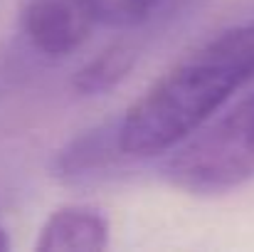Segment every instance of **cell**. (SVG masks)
I'll return each instance as SVG.
<instances>
[{
  "label": "cell",
  "instance_id": "cell-3",
  "mask_svg": "<svg viewBox=\"0 0 254 252\" xmlns=\"http://www.w3.org/2000/svg\"><path fill=\"white\" fill-rule=\"evenodd\" d=\"M99 20V0H27L22 35L37 55L57 60L77 52Z\"/></svg>",
  "mask_w": 254,
  "mask_h": 252
},
{
  "label": "cell",
  "instance_id": "cell-7",
  "mask_svg": "<svg viewBox=\"0 0 254 252\" xmlns=\"http://www.w3.org/2000/svg\"><path fill=\"white\" fill-rule=\"evenodd\" d=\"M156 5L158 0H99L101 20L111 27H128V30L143 27L151 20Z\"/></svg>",
  "mask_w": 254,
  "mask_h": 252
},
{
  "label": "cell",
  "instance_id": "cell-6",
  "mask_svg": "<svg viewBox=\"0 0 254 252\" xmlns=\"http://www.w3.org/2000/svg\"><path fill=\"white\" fill-rule=\"evenodd\" d=\"M141 57V42L138 40H119L101 50L94 60H89L84 67L74 75V89L82 96H99L124 82L131 70L136 67Z\"/></svg>",
  "mask_w": 254,
  "mask_h": 252
},
{
  "label": "cell",
  "instance_id": "cell-8",
  "mask_svg": "<svg viewBox=\"0 0 254 252\" xmlns=\"http://www.w3.org/2000/svg\"><path fill=\"white\" fill-rule=\"evenodd\" d=\"M205 2L207 0H158L151 20L143 27H138V32L146 37H161L173 27H178L183 20L192 17Z\"/></svg>",
  "mask_w": 254,
  "mask_h": 252
},
{
  "label": "cell",
  "instance_id": "cell-9",
  "mask_svg": "<svg viewBox=\"0 0 254 252\" xmlns=\"http://www.w3.org/2000/svg\"><path fill=\"white\" fill-rule=\"evenodd\" d=\"M5 250H10V238H7V233L0 228V252H5Z\"/></svg>",
  "mask_w": 254,
  "mask_h": 252
},
{
  "label": "cell",
  "instance_id": "cell-5",
  "mask_svg": "<svg viewBox=\"0 0 254 252\" xmlns=\"http://www.w3.org/2000/svg\"><path fill=\"white\" fill-rule=\"evenodd\" d=\"M111 223L94 205L57 208L42 225L37 252H99L109 248Z\"/></svg>",
  "mask_w": 254,
  "mask_h": 252
},
{
  "label": "cell",
  "instance_id": "cell-2",
  "mask_svg": "<svg viewBox=\"0 0 254 252\" xmlns=\"http://www.w3.org/2000/svg\"><path fill=\"white\" fill-rule=\"evenodd\" d=\"M163 178L192 195L230 193L254 178V91L175 146Z\"/></svg>",
  "mask_w": 254,
  "mask_h": 252
},
{
  "label": "cell",
  "instance_id": "cell-4",
  "mask_svg": "<svg viewBox=\"0 0 254 252\" xmlns=\"http://www.w3.org/2000/svg\"><path fill=\"white\" fill-rule=\"evenodd\" d=\"M131 161L121 144V116H114L67 141L52 159V175L67 185H91L119 175Z\"/></svg>",
  "mask_w": 254,
  "mask_h": 252
},
{
  "label": "cell",
  "instance_id": "cell-1",
  "mask_svg": "<svg viewBox=\"0 0 254 252\" xmlns=\"http://www.w3.org/2000/svg\"><path fill=\"white\" fill-rule=\"evenodd\" d=\"M254 80V20L235 25L151 84L121 114V144L133 159L170 154Z\"/></svg>",
  "mask_w": 254,
  "mask_h": 252
}]
</instances>
